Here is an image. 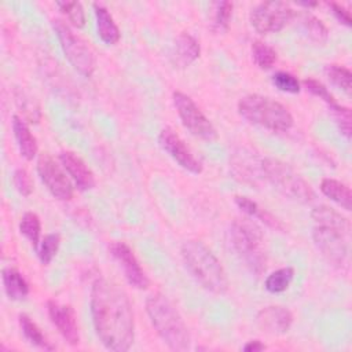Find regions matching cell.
Listing matches in <instances>:
<instances>
[{
  "label": "cell",
  "mask_w": 352,
  "mask_h": 352,
  "mask_svg": "<svg viewBox=\"0 0 352 352\" xmlns=\"http://www.w3.org/2000/svg\"><path fill=\"white\" fill-rule=\"evenodd\" d=\"M89 304L100 342L114 352L128 351L135 340V320L125 292L114 282L98 278L91 289Z\"/></svg>",
  "instance_id": "6da1fadb"
},
{
  "label": "cell",
  "mask_w": 352,
  "mask_h": 352,
  "mask_svg": "<svg viewBox=\"0 0 352 352\" xmlns=\"http://www.w3.org/2000/svg\"><path fill=\"white\" fill-rule=\"evenodd\" d=\"M146 312L158 336L172 351L190 348V333L175 305L161 293H154L146 300Z\"/></svg>",
  "instance_id": "7a4b0ae2"
},
{
  "label": "cell",
  "mask_w": 352,
  "mask_h": 352,
  "mask_svg": "<svg viewBox=\"0 0 352 352\" xmlns=\"http://www.w3.org/2000/svg\"><path fill=\"white\" fill-rule=\"evenodd\" d=\"M182 257L186 268L202 287L214 294L227 292L228 279L221 263L201 241H186L182 245Z\"/></svg>",
  "instance_id": "3957f363"
},
{
  "label": "cell",
  "mask_w": 352,
  "mask_h": 352,
  "mask_svg": "<svg viewBox=\"0 0 352 352\" xmlns=\"http://www.w3.org/2000/svg\"><path fill=\"white\" fill-rule=\"evenodd\" d=\"M230 243L235 254L257 276L265 272L267 257L264 252V235L252 220L235 219L228 231Z\"/></svg>",
  "instance_id": "277c9868"
},
{
  "label": "cell",
  "mask_w": 352,
  "mask_h": 352,
  "mask_svg": "<svg viewBox=\"0 0 352 352\" xmlns=\"http://www.w3.org/2000/svg\"><path fill=\"white\" fill-rule=\"evenodd\" d=\"M239 114L250 124L272 132H286L293 126L290 111L272 98L250 94L238 102Z\"/></svg>",
  "instance_id": "5b68a950"
},
{
  "label": "cell",
  "mask_w": 352,
  "mask_h": 352,
  "mask_svg": "<svg viewBox=\"0 0 352 352\" xmlns=\"http://www.w3.org/2000/svg\"><path fill=\"white\" fill-rule=\"evenodd\" d=\"M264 177L270 180L283 195L301 204H308L315 199V192L311 186L287 164L276 158L261 160Z\"/></svg>",
  "instance_id": "8992f818"
},
{
  "label": "cell",
  "mask_w": 352,
  "mask_h": 352,
  "mask_svg": "<svg viewBox=\"0 0 352 352\" xmlns=\"http://www.w3.org/2000/svg\"><path fill=\"white\" fill-rule=\"evenodd\" d=\"M52 28L60 41V47L72 66L85 77H91L96 67V60L89 45L76 34L62 19H54Z\"/></svg>",
  "instance_id": "52a82bcc"
},
{
  "label": "cell",
  "mask_w": 352,
  "mask_h": 352,
  "mask_svg": "<svg viewBox=\"0 0 352 352\" xmlns=\"http://www.w3.org/2000/svg\"><path fill=\"white\" fill-rule=\"evenodd\" d=\"M172 99L183 125L194 136L208 142L217 139L216 128L188 95L180 91H175L172 95Z\"/></svg>",
  "instance_id": "ba28073f"
},
{
  "label": "cell",
  "mask_w": 352,
  "mask_h": 352,
  "mask_svg": "<svg viewBox=\"0 0 352 352\" xmlns=\"http://www.w3.org/2000/svg\"><path fill=\"white\" fill-rule=\"evenodd\" d=\"M312 238L322 253L333 267L342 270L348 267V238L349 234H345L340 230L315 226L312 230Z\"/></svg>",
  "instance_id": "9c48e42d"
},
{
  "label": "cell",
  "mask_w": 352,
  "mask_h": 352,
  "mask_svg": "<svg viewBox=\"0 0 352 352\" xmlns=\"http://www.w3.org/2000/svg\"><path fill=\"white\" fill-rule=\"evenodd\" d=\"M294 16L293 8L285 1H263L250 12V23L260 34L282 30Z\"/></svg>",
  "instance_id": "30bf717a"
},
{
  "label": "cell",
  "mask_w": 352,
  "mask_h": 352,
  "mask_svg": "<svg viewBox=\"0 0 352 352\" xmlns=\"http://www.w3.org/2000/svg\"><path fill=\"white\" fill-rule=\"evenodd\" d=\"M37 172L48 191L60 201L73 198V186L62 166L48 154L43 153L37 160Z\"/></svg>",
  "instance_id": "8fae6325"
},
{
  "label": "cell",
  "mask_w": 352,
  "mask_h": 352,
  "mask_svg": "<svg viewBox=\"0 0 352 352\" xmlns=\"http://www.w3.org/2000/svg\"><path fill=\"white\" fill-rule=\"evenodd\" d=\"M158 143L162 150L168 153L169 157H172L186 170L195 175L202 172V164L195 158L191 150L172 128H164L160 132Z\"/></svg>",
  "instance_id": "7c38bea8"
},
{
  "label": "cell",
  "mask_w": 352,
  "mask_h": 352,
  "mask_svg": "<svg viewBox=\"0 0 352 352\" xmlns=\"http://www.w3.org/2000/svg\"><path fill=\"white\" fill-rule=\"evenodd\" d=\"M109 250L111 256L117 260V263L122 267L124 275L129 282V285H132L139 290H144L148 287L150 282L147 275L144 274L136 256L133 254V250L125 242H121V241L113 242L109 246Z\"/></svg>",
  "instance_id": "4fadbf2b"
},
{
  "label": "cell",
  "mask_w": 352,
  "mask_h": 352,
  "mask_svg": "<svg viewBox=\"0 0 352 352\" xmlns=\"http://www.w3.org/2000/svg\"><path fill=\"white\" fill-rule=\"evenodd\" d=\"M47 308L52 324L58 329L65 341L70 345H77L80 342V334L73 308L70 305L59 304L54 300L47 302Z\"/></svg>",
  "instance_id": "5bb4252c"
},
{
  "label": "cell",
  "mask_w": 352,
  "mask_h": 352,
  "mask_svg": "<svg viewBox=\"0 0 352 352\" xmlns=\"http://www.w3.org/2000/svg\"><path fill=\"white\" fill-rule=\"evenodd\" d=\"M256 322L268 334H285L293 323V314L280 305H270L257 312Z\"/></svg>",
  "instance_id": "9a60e30c"
},
{
  "label": "cell",
  "mask_w": 352,
  "mask_h": 352,
  "mask_svg": "<svg viewBox=\"0 0 352 352\" xmlns=\"http://www.w3.org/2000/svg\"><path fill=\"white\" fill-rule=\"evenodd\" d=\"M59 158L62 166L73 179L78 190L87 191L95 186V177L92 170L85 165V162L78 155H76L72 151H62Z\"/></svg>",
  "instance_id": "2e32d148"
},
{
  "label": "cell",
  "mask_w": 352,
  "mask_h": 352,
  "mask_svg": "<svg viewBox=\"0 0 352 352\" xmlns=\"http://www.w3.org/2000/svg\"><path fill=\"white\" fill-rule=\"evenodd\" d=\"M201 54L199 43L190 33H180L170 50V62L176 67H187L190 66Z\"/></svg>",
  "instance_id": "e0dca14e"
},
{
  "label": "cell",
  "mask_w": 352,
  "mask_h": 352,
  "mask_svg": "<svg viewBox=\"0 0 352 352\" xmlns=\"http://www.w3.org/2000/svg\"><path fill=\"white\" fill-rule=\"evenodd\" d=\"M94 10H95V15H96V29H98V34H99L100 40L109 45L118 43L121 34H120V29L116 25L111 14L107 11L106 7H103L99 3L94 4Z\"/></svg>",
  "instance_id": "ac0fdd59"
},
{
  "label": "cell",
  "mask_w": 352,
  "mask_h": 352,
  "mask_svg": "<svg viewBox=\"0 0 352 352\" xmlns=\"http://www.w3.org/2000/svg\"><path fill=\"white\" fill-rule=\"evenodd\" d=\"M12 131L18 148L28 161L33 160L37 154V140L32 135L28 124L18 116H12Z\"/></svg>",
  "instance_id": "d6986e66"
},
{
  "label": "cell",
  "mask_w": 352,
  "mask_h": 352,
  "mask_svg": "<svg viewBox=\"0 0 352 352\" xmlns=\"http://www.w3.org/2000/svg\"><path fill=\"white\" fill-rule=\"evenodd\" d=\"M311 217L315 221V226L330 227V228L340 230L345 234H349L348 220L341 213H338L337 210H334L330 206L320 205V206L314 208V210L311 212Z\"/></svg>",
  "instance_id": "ffe728a7"
},
{
  "label": "cell",
  "mask_w": 352,
  "mask_h": 352,
  "mask_svg": "<svg viewBox=\"0 0 352 352\" xmlns=\"http://www.w3.org/2000/svg\"><path fill=\"white\" fill-rule=\"evenodd\" d=\"M3 285L10 300H23L29 294V283L15 268L3 270Z\"/></svg>",
  "instance_id": "44dd1931"
},
{
  "label": "cell",
  "mask_w": 352,
  "mask_h": 352,
  "mask_svg": "<svg viewBox=\"0 0 352 352\" xmlns=\"http://www.w3.org/2000/svg\"><path fill=\"white\" fill-rule=\"evenodd\" d=\"M320 191L327 198H330L331 201L338 204L341 208H344L345 210H351V208H352V195H351L349 187L345 186L344 183H341L336 179L326 177L320 182Z\"/></svg>",
  "instance_id": "7402d4cb"
},
{
  "label": "cell",
  "mask_w": 352,
  "mask_h": 352,
  "mask_svg": "<svg viewBox=\"0 0 352 352\" xmlns=\"http://www.w3.org/2000/svg\"><path fill=\"white\" fill-rule=\"evenodd\" d=\"M235 204H236L238 208H239L242 212H245L248 216L256 217V219L261 220L265 226H268V227H271V228H274V230L283 231V226H282V223H280L276 217H274V216H272L270 212H267L265 209L260 208L254 201L249 199L248 197H241V195L235 197Z\"/></svg>",
  "instance_id": "603a6c76"
},
{
  "label": "cell",
  "mask_w": 352,
  "mask_h": 352,
  "mask_svg": "<svg viewBox=\"0 0 352 352\" xmlns=\"http://www.w3.org/2000/svg\"><path fill=\"white\" fill-rule=\"evenodd\" d=\"M19 319V326H21V330L25 336V338L33 344L34 346H38L44 351H54L55 346L47 340V337L43 334V331L40 330V327L26 315V314H21L18 316Z\"/></svg>",
  "instance_id": "cb8c5ba5"
},
{
  "label": "cell",
  "mask_w": 352,
  "mask_h": 352,
  "mask_svg": "<svg viewBox=\"0 0 352 352\" xmlns=\"http://www.w3.org/2000/svg\"><path fill=\"white\" fill-rule=\"evenodd\" d=\"M298 22H300L302 32L309 37V40H312L318 44H322L327 40V36H329L327 28L315 15H312L309 12H302L298 15Z\"/></svg>",
  "instance_id": "d4e9b609"
},
{
  "label": "cell",
  "mask_w": 352,
  "mask_h": 352,
  "mask_svg": "<svg viewBox=\"0 0 352 352\" xmlns=\"http://www.w3.org/2000/svg\"><path fill=\"white\" fill-rule=\"evenodd\" d=\"M254 158L250 155H245V153L238 154L234 161H232V172L235 175V177H239L242 182L245 183H256V176H260L257 173V170L263 172L261 165L260 166H254Z\"/></svg>",
  "instance_id": "484cf974"
},
{
  "label": "cell",
  "mask_w": 352,
  "mask_h": 352,
  "mask_svg": "<svg viewBox=\"0 0 352 352\" xmlns=\"http://www.w3.org/2000/svg\"><path fill=\"white\" fill-rule=\"evenodd\" d=\"M324 74L331 84L338 87L346 95L352 94V73L349 72V69L341 65L331 63L324 67Z\"/></svg>",
  "instance_id": "4316f807"
},
{
  "label": "cell",
  "mask_w": 352,
  "mask_h": 352,
  "mask_svg": "<svg viewBox=\"0 0 352 352\" xmlns=\"http://www.w3.org/2000/svg\"><path fill=\"white\" fill-rule=\"evenodd\" d=\"M234 4L231 1H216L213 3L212 15V30L214 33H226L230 28Z\"/></svg>",
  "instance_id": "83f0119b"
},
{
  "label": "cell",
  "mask_w": 352,
  "mask_h": 352,
  "mask_svg": "<svg viewBox=\"0 0 352 352\" xmlns=\"http://www.w3.org/2000/svg\"><path fill=\"white\" fill-rule=\"evenodd\" d=\"M293 276L294 270L292 267H283L271 272L265 278L264 286L270 293H282L289 287L290 282L293 280Z\"/></svg>",
  "instance_id": "f1b7e54d"
},
{
  "label": "cell",
  "mask_w": 352,
  "mask_h": 352,
  "mask_svg": "<svg viewBox=\"0 0 352 352\" xmlns=\"http://www.w3.org/2000/svg\"><path fill=\"white\" fill-rule=\"evenodd\" d=\"M252 56L254 63L263 70L271 69L272 65L276 62L275 50L260 40H256L252 43Z\"/></svg>",
  "instance_id": "f546056e"
},
{
  "label": "cell",
  "mask_w": 352,
  "mask_h": 352,
  "mask_svg": "<svg viewBox=\"0 0 352 352\" xmlns=\"http://www.w3.org/2000/svg\"><path fill=\"white\" fill-rule=\"evenodd\" d=\"M19 231L23 234L30 243L37 249L38 242H40V232H41V223L40 219L36 213L28 212L22 216L21 223H19Z\"/></svg>",
  "instance_id": "4dcf8cb0"
},
{
  "label": "cell",
  "mask_w": 352,
  "mask_h": 352,
  "mask_svg": "<svg viewBox=\"0 0 352 352\" xmlns=\"http://www.w3.org/2000/svg\"><path fill=\"white\" fill-rule=\"evenodd\" d=\"M59 243H60V236L59 234L54 232V234H48L43 238L40 246L37 248V254L40 261L47 265L51 263V260L55 257L58 249H59Z\"/></svg>",
  "instance_id": "1f68e13d"
},
{
  "label": "cell",
  "mask_w": 352,
  "mask_h": 352,
  "mask_svg": "<svg viewBox=\"0 0 352 352\" xmlns=\"http://www.w3.org/2000/svg\"><path fill=\"white\" fill-rule=\"evenodd\" d=\"M331 117L334 118L340 132L346 138L351 139L352 135V124H351V110L345 106H341L338 103H334L329 106Z\"/></svg>",
  "instance_id": "d6a6232c"
},
{
  "label": "cell",
  "mask_w": 352,
  "mask_h": 352,
  "mask_svg": "<svg viewBox=\"0 0 352 352\" xmlns=\"http://www.w3.org/2000/svg\"><path fill=\"white\" fill-rule=\"evenodd\" d=\"M59 10L69 18V21L76 28H82L85 25V12L78 1H56Z\"/></svg>",
  "instance_id": "836d02e7"
},
{
  "label": "cell",
  "mask_w": 352,
  "mask_h": 352,
  "mask_svg": "<svg viewBox=\"0 0 352 352\" xmlns=\"http://www.w3.org/2000/svg\"><path fill=\"white\" fill-rule=\"evenodd\" d=\"M274 85L283 92L289 94H298L300 92V81L296 76L287 73V72H276L272 76Z\"/></svg>",
  "instance_id": "e575fe53"
},
{
  "label": "cell",
  "mask_w": 352,
  "mask_h": 352,
  "mask_svg": "<svg viewBox=\"0 0 352 352\" xmlns=\"http://www.w3.org/2000/svg\"><path fill=\"white\" fill-rule=\"evenodd\" d=\"M302 84H304V87L307 88L308 92H311L312 95H315V96H318L319 99L324 100L329 106L337 103V100L334 99V96L329 92V89H327L320 81H318V80H315V78H305V80L302 81Z\"/></svg>",
  "instance_id": "d590c367"
},
{
  "label": "cell",
  "mask_w": 352,
  "mask_h": 352,
  "mask_svg": "<svg viewBox=\"0 0 352 352\" xmlns=\"http://www.w3.org/2000/svg\"><path fill=\"white\" fill-rule=\"evenodd\" d=\"M12 183H14V187L16 188V191L23 195V197H29L33 191V182H32V177L30 175L19 168L14 172V176H12Z\"/></svg>",
  "instance_id": "8d00e7d4"
},
{
  "label": "cell",
  "mask_w": 352,
  "mask_h": 352,
  "mask_svg": "<svg viewBox=\"0 0 352 352\" xmlns=\"http://www.w3.org/2000/svg\"><path fill=\"white\" fill-rule=\"evenodd\" d=\"M327 6L330 7V10H331V12L334 14V16L341 22V23H344L345 26H351L352 25V18H351V12L345 8V7H342L341 4H338V3H334V1H330V3H327Z\"/></svg>",
  "instance_id": "74e56055"
},
{
  "label": "cell",
  "mask_w": 352,
  "mask_h": 352,
  "mask_svg": "<svg viewBox=\"0 0 352 352\" xmlns=\"http://www.w3.org/2000/svg\"><path fill=\"white\" fill-rule=\"evenodd\" d=\"M265 348H267V346H265L261 341H258V340L248 341V342L242 346V349L246 351V352H258V351H264Z\"/></svg>",
  "instance_id": "f35d334b"
},
{
  "label": "cell",
  "mask_w": 352,
  "mask_h": 352,
  "mask_svg": "<svg viewBox=\"0 0 352 352\" xmlns=\"http://www.w3.org/2000/svg\"><path fill=\"white\" fill-rule=\"evenodd\" d=\"M298 4H300V6H302V7L309 8V7H315V6H318V1H300Z\"/></svg>",
  "instance_id": "ab89813d"
}]
</instances>
